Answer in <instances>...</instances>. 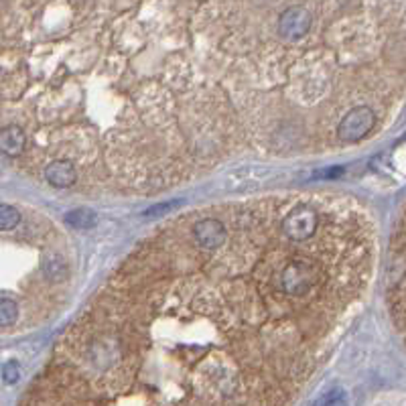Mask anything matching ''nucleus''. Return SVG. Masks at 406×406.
Returning <instances> with one entry per match:
<instances>
[{
	"mask_svg": "<svg viewBox=\"0 0 406 406\" xmlns=\"http://www.w3.org/2000/svg\"><path fill=\"white\" fill-rule=\"evenodd\" d=\"M374 258V223L341 195L230 203L216 248L175 218L68 332L49 403H291L362 303Z\"/></svg>",
	"mask_w": 406,
	"mask_h": 406,
	"instance_id": "f257e3e1",
	"label": "nucleus"
},
{
	"mask_svg": "<svg viewBox=\"0 0 406 406\" xmlns=\"http://www.w3.org/2000/svg\"><path fill=\"white\" fill-rule=\"evenodd\" d=\"M388 305L392 321L406 343V205L398 218L388 258Z\"/></svg>",
	"mask_w": 406,
	"mask_h": 406,
	"instance_id": "f03ea898",
	"label": "nucleus"
},
{
	"mask_svg": "<svg viewBox=\"0 0 406 406\" xmlns=\"http://www.w3.org/2000/svg\"><path fill=\"white\" fill-rule=\"evenodd\" d=\"M382 118L384 116L372 106H356L341 118L337 126V139L341 141V145L362 143L372 132L378 130Z\"/></svg>",
	"mask_w": 406,
	"mask_h": 406,
	"instance_id": "7ed1b4c3",
	"label": "nucleus"
},
{
	"mask_svg": "<svg viewBox=\"0 0 406 406\" xmlns=\"http://www.w3.org/2000/svg\"><path fill=\"white\" fill-rule=\"evenodd\" d=\"M315 25L313 10L305 4H291L281 10L278 33L287 41H307L311 39Z\"/></svg>",
	"mask_w": 406,
	"mask_h": 406,
	"instance_id": "20e7f679",
	"label": "nucleus"
},
{
	"mask_svg": "<svg viewBox=\"0 0 406 406\" xmlns=\"http://www.w3.org/2000/svg\"><path fill=\"white\" fill-rule=\"evenodd\" d=\"M43 177L45 181L57 189H68L74 187L79 181V173L75 169V165L72 161L65 159H53L45 165L43 169Z\"/></svg>",
	"mask_w": 406,
	"mask_h": 406,
	"instance_id": "39448f33",
	"label": "nucleus"
},
{
	"mask_svg": "<svg viewBox=\"0 0 406 406\" xmlns=\"http://www.w3.org/2000/svg\"><path fill=\"white\" fill-rule=\"evenodd\" d=\"M27 143H29L27 132L19 124H4L0 128V152L2 154L17 159L25 152Z\"/></svg>",
	"mask_w": 406,
	"mask_h": 406,
	"instance_id": "423d86ee",
	"label": "nucleus"
},
{
	"mask_svg": "<svg viewBox=\"0 0 406 406\" xmlns=\"http://www.w3.org/2000/svg\"><path fill=\"white\" fill-rule=\"evenodd\" d=\"M65 223L74 230H90L96 225V214L85 207H77L65 216Z\"/></svg>",
	"mask_w": 406,
	"mask_h": 406,
	"instance_id": "0eeeda50",
	"label": "nucleus"
},
{
	"mask_svg": "<svg viewBox=\"0 0 406 406\" xmlns=\"http://www.w3.org/2000/svg\"><path fill=\"white\" fill-rule=\"evenodd\" d=\"M19 303L10 296H0V327H10L19 321Z\"/></svg>",
	"mask_w": 406,
	"mask_h": 406,
	"instance_id": "6e6552de",
	"label": "nucleus"
},
{
	"mask_svg": "<svg viewBox=\"0 0 406 406\" xmlns=\"http://www.w3.org/2000/svg\"><path fill=\"white\" fill-rule=\"evenodd\" d=\"M21 223V212L12 205L0 203V232H10Z\"/></svg>",
	"mask_w": 406,
	"mask_h": 406,
	"instance_id": "1a4fd4ad",
	"label": "nucleus"
},
{
	"mask_svg": "<svg viewBox=\"0 0 406 406\" xmlns=\"http://www.w3.org/2000/svg\"><path fill=\"white\" fill-rule=\"evenodd\" d=\"M19 378H21V366L17 362H6L2 366V380L6 384H17Z\"/></svg>",
	"mask_w": 406,
	"mask_h": 406,
	"instance_id": "9d476101",
	"label": "nucleus"
}]
</instances>
